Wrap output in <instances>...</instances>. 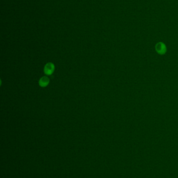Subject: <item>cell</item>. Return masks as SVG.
Wrapping results in <instances>:
<instances>
[{
	"instance_id": "7a4b0ae2",
	"label": "cell",
	"mask_w": 178,
	"mask_h": 178,
	"mask_svg": "<svg viewBox=\"0 0 178 178\" xmlns=\"http://www.w3.org/2000/svg\"><path fill=\"white\" fill-rule=\"evenodd\" d=\"M156 50L160 54H163L165 53L167 50L165 44L163 42H158L156 45Z\"/></svg>"
},
{
	"instance_id": "3957f363",
	"label": "cell",
	"mask_w": 178,
	"mask_h": 178,
	"mask_svg": "<svg viewBox=\"0 0 178 178\" xmlns=\"http://www.w3.org/2000/svg\"><path fill=\"white\" fill-rule=\"evenodd\" d=\"M49 83V79L46 76L42 77L39 81V85L42 87H46Z\"/></svg>"
},
{
	"instance_id": "6da1fadb",
	"label": "cell",
	"mask_w": 178,
	"mask_h": 178,
	"mask_svg": "<svg viewBox=\"0 0 178 178\" xmlns=\"http://www.w3.org/2000/svg\"><path fill=\"white\" fill-rule=\"evenodd\" d=\"M54 71V65L52 63H47L44 68V72L46 75H51Z\"/></svg>"
}]
</instances>
